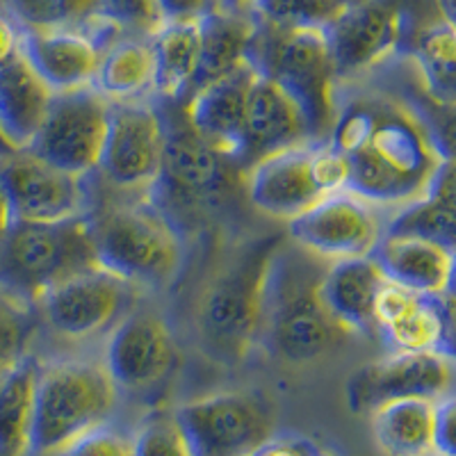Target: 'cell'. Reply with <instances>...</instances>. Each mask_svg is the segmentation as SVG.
Here are the masks:
<instances>
[{"mask_svg":"<svg viewBox=\"0 0 456 456\" xmlns=\"http://www.w3.org/2000/svg\"><path fill=\"white\" fill-rule=\"evenodd\" d=\"M244 185L258 213L290 222L320 199L347 190V169L327 142H308L251 162Z\"/></svg>","mask_w":456,"mask_h":456,"instance_id":"cell-8","label":"cell"},{"mask_svg":"<svg viewBox=\"0 0 456 456\" xmlns=\"http://www.w3.org/2000/svg\"><path fill=\"white\" fill-rule=\"evenodd\" d=\"M39 372L42 363L28 352L0 374V456H28Z\"/></svg>","mask_w":456,"mask_h":456,"instance_id":"cell-31","label":"cell"},{"mask_svg":"<svg viewBox=\"0 0 456 456\" xmlns=\"http://www.w3.org/2000/svg\"><path fill=\"white\" fill-rule=\"evenodd\" d=\"M133 456H197L176 411H156L146 415L130 436Z\"/></svg>","mask_w":456,"mask_h":456,"instance_id":"cell-36","label":"cell"},{"mask_svg":"<svg viewBox=\"0 0 456 456\" xmlns=\"http://www.w3.org/2000/svg\"><path fill=\"white\" fill-rule=\"evenodd\" d=\"M431 399H395L370 413L372 436L384 456H434Z\"/></svg>","mask_w":456,"mask_h":456,"instance_id":"cell-27","label":"cell"},{"mask_svg":"<svg viewBox=\"0 0 456 456\" xmlns=\"http://www.w3.org/2000/svg\"><path fill=\"white\" fill-rule=\"evenodd\" d=\"M101 14L128 37L151 39L162 26L160 0H101Z\"/></svg>","mask_w":456,"mask_h":456,"instance_id":"cell-37","label":"cell"},{"mask_svg":"<svg viewBox=\"0 0 456 456\" xmlns=\"http://www.w3.org/2000/svg\"><path fill=\"white\" fill-rule=\"evenodd\" d=\"M404 12L390 0H363L324 28L338 80L384 67L404 39Z\"/></svg>","mask_w":456,"mask_h":456,"instance_id":"cell-17","label":"cell"},{"mask_svg":"<svg viewBox=\"0 0 456 456\" xmlns=\"http://www.w3.org/2000/svg\"><path fill=\"white\" fill-rule=\"evenodd\" d=\"M363 0H258L254 16L276 28H327Z\"/></svg>","mask_w":456,"mask_h":456,"instance_id":"cell-34","label":"cell"},{"mask_svg":"<svg viewBox=\"0 0 456 456\" xmlns=\"http://www.w3.org/2000/svg\"><path fill=\"white\" fill-rule=\"evenodd\" d=\"M434 456H438V454H434Z\"/></svg>","mask_w":456,"mask_h":456,"instance_id":"cell-47","label":"cell"},{"mask_svg":"<svg viewBox=\"0 0 456 456\" xmlns=\"http://www.w3.org/2000/svg\"><path fill=\"white\" fill-rule=\"evenodd\" d=\"M258 21L254 14L219 10L201 19V69L197 87L222 78L249 60ZM194 87V89H197Z\"/></svg>","mask_w":456,"mask_h":456,"instance_id":"cell-30","label":"cell"},{"mask_svg":"<svg viewBox=\"0 0 456 456\" xmlns=\"http://www.w3.org/2000/svg\"><path fill=\"white\" fill-rule=\"evenodd\" d=\"M119 388L103 363L42 365L37 379L28 456H55L76 438L110 422Z\"/></svg>","mask_w":456,"mask_h":456,"instance_id":"cell-5","label":"cell"},{"mask_svg":"<svg viewBox=\"0 0 456 456\" xmlns=\"http://www.w3.org/2000/svg\"><path fill=\"white\" fill-rule=\"evenodd\" d=\"M415 69L420 73L431 101L452 110L456 99V35L454 23L438 19L420 32L413 51Z\"/></svg>","mask_w":456,"mask_h":456,"instance_id":"cell-32","label":"cell"},{"mask_svg":"<svg viewBox=\"0 0 456 456\" xmlns=\"http://www.w3.org/2000/svg\"><path fill=\"white\" fill-rule=\"evenodd\" d=\"M292 242L320 260H345L372 256L384 235L379 210L356 194L342 190L311 206L288 222Z\"/></svg>","mask_w":456,"mask_h":456,"instance_id":"cell-15","label":"cell"},{"mask_svg":"<svg viewBox=\"0 0 456 456\" xmlns=\"http://www.w3.org/2000/svg\"><path fill=\"white\" fill-rule=\"evenodd\" d=\"M55 456H133V445L128 436L105 422L76 438Z\"/></svg>","mask_w":456,"mask_h":456,"instance_id":"cell-38","label":"cell"},{"mask_svg":"<svg viewBox=\"0 0 456 456\" xmlns=\"http://www.w3.org/2000/svg\"><path fill=\"white\" fill-rule=\"evenodd\" d=\"M176 356V340L165 317L149 308H130L110 329L103 365L117 388L135 393L169 377Z\"/></svg>","mask_w":456,"mask_h":456,"instance_id":"cell-16","label":"cell"},{"mask_svg":"<svg viewBox=\"0 0 456 456\" xmlns=\"http://www.w3.org/2000/svg\"><path fill=\"white\" fill-rule=\"evenodd\" d=\"M153 73L156 64L151 39L124 35L103 51L92 87L103 94L110 103L137 101L153 92Z\"/></svg>","mask_w":456,"mask_h":456,"instance_id":"cell-29","label":"cell"},{"mask_svg":"<svg viewBox=\"0 0 456 456\" xmlns=\"http://www.w3.org/2000/svg\"><path fill=\"white\" fill-rule=\"evenodd\" d=\"M456 402L454 395H445L436 402L434 409V450L438 456H456L454 438Z\"/></svg>","mask_w":456,"mask_h":456,"instance_id":"cell-40","label":"cell"},{"mask_svg":"<svg viewBox=\"0 0 456 456\" xmlns=\"http://www.w3.org/2000/svg\"><path fill=\"white\" fill-rule=\"evenodd\" d=\"M249 456H336V452L311 436L272 434Z\"/></svg>","mask_w":456,"mask_h":456,"instance_id":"cell-39","label":"cell"},{"mask_svg":"<svg viewBox=\"0 0 456 456\" xmlns=\"http://www.w3.org/2000/svg\"><path fill=\"white\" fill-rule=\"evenodd\" d=\"M279 247V240L251 244L199 295L194 311L199 345L217 363H242L263 338L265 292Z\"/></svg>","mask_w":456,"mask_h":456,"instance_id":"cell-2","label":"cell"},{"mask_svg":"<svg viewBox=\"0 0 456 456\" xmlns=\"http://www.w3.org/2000/svg\"><path fill=\"white\" fill-rule=\"evenodd\" d=\"M372 258L388 283L429 297H450L454 285V247L425 238L381 235Z\"/></svg>","mask_w":456,"mask_h":456,"instance_id":"cell-23","label":"cell"},{"mask_svg":"<svg viewBox=\"0 0 456 456\" xmlns=\"http://www.w3.org/2000/svg\"><path fill=\"white\" fill-rule=\"evenodd\" d=\"M256 73L251 60H247L235 71L192 89L183 108L185 124L233 162L242 160L244 108Z\"/></svg>","mask_w":456,"mask_h":456,"instance_id":"cell-21","label":"cell"},{"mask_svg":"<svg viewBox=\"0 0 456 456\" xmlns=\"http://www.w3.org/2000/svg\"><path fill=\"white\" fill-rule=\"evenodd\" d=\"M258 0H224V10L238 12V14H254Z\"/></svg>","mask_w":456,"mask_h":456,"instance_id":"cell-44","label":"cell"},{"mask_svg":"<svg viewBox=\"0 0 456 456\" xmlns=\"http://www.w3.org/2000/svg\"><path fill=\"white\" fill-rule=\"evenodd\" d=\"M0 181L19 222H67L94 206L92 176L60 169L28 149L0 158Z\"/></svg>","mask_w":456,"mask_h":456,"instance_id":"cell-12","label":"cell"},{"mask_svg":"<svg viewBox=\"0 0 456 456\" xmlns=\"http://www.w3.org/2000/svg\"><path fill=\"white\" fill-rule=\"evenodd\" d=\"M454 386V356L441 352H393L358 368L345 386L352 413L370 415L395 399L438 402Z\"/></svg>","mask_w":456,"mask_h":456,"instance_id":"cell-14","label":"cell"},{"mask_svg":"<svg viewBox=\"0 0 456 456\" xmlns=\"http://www.w3.org/2000/svg\"><path fill=\"white\" fill-rule=\"evenodd\" d=\"M5 10L23 30L87 28L103 16L101 0H5Z\"/></svg>","mask_w":456,"mask_h":456,"instance_id":"cell-33","label":"cell"},{"mask_svg":"<svg viewBox=\"0 0 456 456\" xmlns=\"http://www.w3.org/2000/svg\"><path fill=\"white\" fill-rule=\"evenodd\" d=\"M23 44V28L12 19L5 7H0V62L14 55Z\"/></svg>","mask_w":456,"mask_h":456,"instance_id":"cell-42","label":"cell"},{"mask_svg":"<svg viewBox=\"0 0 456 456\" xmlns=\"http://www.w3.org/2000/svg\"><path fill=\"white\" fill-rule=\"evenodd\" d=\"M165 137V119L151 103L140 99L112 103L96 174L124 194H151L160 178Z\"/></svg>","mask_w":456,"mask_h":456,"instance_id":"cell-11","label":"cell"},{"mask_svg":"<svg viewBox=\"0 0 456 456\" xmlns=\"http://www.w3.org/2000/svg\"><path fill=\"white\" fill-rule=\"evenodd\" d=\"M153 92L165 101L187 99L201 69V21H167L151 37Z\"/></svg>","mask_w":456,"mask_h":456,"instance_id":"cell-26","label":"cell"},{"mask_svg":"<svg viewBox=\"0 0 456 456\" xmlns=\"http://www.w3.org/2000/svg\"><path fill=\"white\" fill-rule=\"evenodd\" d=\"M112 103L89 87L57 92L28 151L78 176H94L103 156Z\"/></svg>","mask_w":456,"mask_h":456,"instance_id":"cell-9","label":"cell"},{"mask_svg":"<svg viewBox=\"0 0 456 456\" xmlns=\"http://www.w3.org/2000/svg\"><path fill=\"white\" fill-rule=\"evenodd\" d=\"M308 142H313V137L299 105L281 85L260 71L256 73L244 108L242 160L251 165L274 151L308 144Z\"/></svg>","mask_w":456,"mask_h":456,"instance_id":"cell-22","label":"cell"},{"mask_svg":"<svg viewBox=\"0 0 456 456\" xmlns=\"http://www.w3.org/2000/svg\"><path fill=\"white\" fill-rule=\"evenodd\" d=\"M14 217H12V208L10 201H7V192L3 187V181H0V238L7 233V228L12 226Z\"/></svg>","mask_w":456,"mask_h":456,"instance_id":"cell-43","label":"cell"},{"mask_svg":"<svg viewBox=\"0 0 456 456\" xmlns=\"http://www.w3.org/2000/svg\"><path fill=\"white\" fill-rule=\"evenodd\" d=\"M12 153H16V151H12V146L7 144L5 137L0 135V158H5V156H12Z\"/></svg>","mask_w":456,"mask_h":456,"instance_id":"cell-46","label":"cell"},{"mask_svg":"<svg viewBox=\"0 0 456 456\" xmlns=\"http://www.w3.org/2000/svg\"><path fill=\"white\" fill-rule=\"evenodd\" d=\"M37 331V308L0 288V374L30 352Z\"/></svg>","mask_w":456,"mask_h":456,"instance_id":"cell-35","label":"cell"},{"mask_svg":"<svg viewBox=\"0 0 456 456\" xmlns=\"http://www.w3.org/2000/svg\"><path fill=\"white\" fill-rule=\"evenodd\" d=\"M197 456H249L274 434L270 406L254 393H217L178 406Z\"/></svg>","mask_w":456,"mask_h":456,"instance_id":"cell-13","label":"cell"},{"mask_svg":"<svg viewBox=\"0 0 456 456\" xmlns=\"http://www.w3.org/2000/svg\"><path fill=\"white\" fill-rule=\"evenodd\" d=\"M135 299V285L96 267L53 285L35 308L55 336L80 342L110 331Z\"/></svg>","mask_w":456,"mask_h":456,"instance_id":"cell-10","label":"cell"},{"mask_svg":"<svg viewBox=\"0 0 456 456\" xmlns=\"http://www.w3.org/2000/svg\"><path fill=\"white\" fill-rule=\"evenodd\" d=\"M53 92L21 48L0 62V135L12 151H26L46 119Z\"/></svg>","mask_w":456,"mask_h":456,"instance_id":"cell-25","label":"cell"},{"mask_svg":"<svg viewBox=\"0 0 456 456\" xmlns=\"http://www.w3.org/2000/svg\"><path fill=\"white\" fill-rule=\"evenodd\" d=\"M384 235L425 238L454 247L456 201H454V162H447L429 192L418 201L395 210L384 222Z\"/></svg>","mask_w":456,"mask_h":456,"instance_id":"cell-28","label":"cell"},{"mask_svg":"<svg viewBox=\"0 0 456 456\" xmlns=\"http://www.w3.org/2000/svg\"><path fill=\"white\" fill-rule=\"evenodd\" d=\"M87 219L103 270L151 290L167 288L176 279L183 263L181 233L153 199L89 208Z\"/></svg>","mask_w":456,"mask_h":456,"instance_id":"cell-3","label":"cell"},{"mask_svg":"<svg viewBox=\"0 0 456 456\" xmlns=\"http://www.w3.org/2000/svg\"><path fill=\"white\" fill-rule=\"evenodd\" d=\"M450 297H429L388 283L374 304V331L393 352H452Z\"/></svg>","mask_w":456,"mask_h":456,"instance_id":"cell-20","label":"cell"},{"mask_svg":"<svg viewBox=\"0 0 456 456\" xmlns=\"http://www.w3.org/2000/svg\"><path fill=\"white\" fill-rule=\"evenodd\" d=\"M169 126L165 121V156L156 187L169 203L183 208H203L217 201L233 185V160L203 142L185 119Z\"/></svg>","mask_w":456,"mask_h":456,"instance_id":"cell-18","label":"cell"},{"mask_svg":"<svg viewBox=\"0 0 456 456\" xmlns=\"http://www.w3.org/2000/svg\"><path fill=\"white\" fill-rule=\"evenodd\" d=\"M438 10H441V19L447 23H454V0H436Z\"/></svg>","mask_w":456,"mask_h":456,"instance_id":"cell-45","label":"cell"},{"mask_svg":"<svg viewBox=\"0 0 456 456\" xmlns=\"http://www.w3.org/2000/svg\"><path fill=\"white\" fill-rule=\"evenodd\" d=\"M165 21H201L224 10V0H160Z\"/></svg>","mask_w":456,"mask_h":456,"instance_id":"cell-41","label":"cell"},{"mask_svg":"<svg viewBox=\"0 0 456 456\" xmlns=\"http://www.w3.org/2000/svg\"><path fill=\"white\" fill-rule=\"evenodd\" d=\"M386 285L372 256L336 260L322 272L317 295L336 327L347 333L374 331V304Z\"/></svg>","mask_w":456,"mask_h":456,"instance_id":"cell-24","label":"cell"},{"mask_svg":"<svg viewBox=\"0 0 456 456\" xmlns=\"http://www.w3.org/2000/svg\"><path fill=\"white\" fill-rule=\"evenodd\" d=\"M124 32L101 16L87 28L23 30V51L53 92L89 87L103 51Z\"/></svg>","mask_w":456,"mask_h":456,"instance_id":"cell-19","label":"cell"},{"mask_svg":"<svg viewBox=\"0 0 456 456\" xmlns=\"http://www.w3.org/2000/svg\"><path fill=\"white\" fill-rule=\"evenodd\" d=\"M101 267L87 215L67 222H19L0 238V288L35 306L53 285Z\"/></svg>","mask_w":456,"mask_h":456,"instance_id":"cell-6","label":"cell"},{"mask_svg":"<svg viewBox=\"0 0 456 456\" xmlns=\"http://www.w3.org/2000/svg\"><path fill=\"white\" fill-rule=\"evenodd\" d=\"M249 60L290 94L306 117L313 142L327 140L338 110V73L324 28H276L258 21Z\"/></svg>","mask_w":456,"mask_h":456,"instance_id":"cell-4","label":"cell"},{"mask_svg":"<svg viewBox=\"0 0 456 456\" xmlns=\"http://www.w3.org/2000/svg\"><path fill=\"white\" fill-rule=\"evenodd\" d=\"M322 272L308 260L276 249L265 292L263 338L288 363H311L336 347L345 333L322 306L317 285Z\"/></svg>","mask_w":456,"mask_h":456,"instance_id":"cell-7","label":"cell"},{"mask_svg":"<svg viewBox=\"0 0 456 456\" xmlns=\"http://www.w3.org/2000/svg\"><path fill=\"white\" fill-rule=\"evenodd\" d=\"M347 169V192L397 210L431 190L452 160L429 121L390 94H358L338 103L327 140Z\"/></svg>","mask_w":456,"mask_h":456,"instance_id":"cell-1","label":"cell"}]
</instances>
